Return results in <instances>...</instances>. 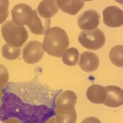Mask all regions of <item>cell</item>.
I'll return each instance as SVG.
<instances>
[{
	"instance_id": "obj_1",
	"label": "cell",
	"mask_w": 123,
	"mask_h": 123,
	"mask_svg": "<svg viewBox=\"0 0 123 123\" xmlns=\"http://www.w3.org/2000/svg\"><path fill=\"white\" fill-rule=\"evenodd\" d=\"M3 94L0 106V120L4 122L10 117H15L23 123H44L55 113L44 104L31 103L32 96L24 94L23 99L13 91L8 88Z\"/></svg>"
},
{
	"instance_id": "obj_2",
	"label": "cell",
	"mask_w": 123,
	"mask_h": 123,
	"mask_svg": "<svg viewBox=\"0 0 123 123\" xmlns=\"http://www.w3.org/2000/svg\"><path fill=\"white\" fill-rule=\"evenodd\" d=\"M42 45L49 55L60 58L69 46V39L63 29L59 27L49 28L45 32Z\"/></svg>"
},
{
	"instance_id": "obj_3",
	"label": "cell",
	"mask_w": 123,
	"mask_h": 123,
	"mask_svg": "<svg viewBox=\"0 0 123 123\" xmlns=\"http://www.w3.org/2000/svg\"><path fill=\"white\" fill-rule=\"evenodd\" d=\"M1 34L6 44L16 48L21 47L28 38L25 28L14 23L12 20H8L2 25Z\"/></svg>"
},
{
	"instance_id": "obj_4",
	"label": "cell",
	"mask_w": 123,
	"mask_h": 123,
	"mask_svg": "<svg viewBox=\"0 0 123 123\" xmlns=\"http://www.w3.org/2000/svg\"><path fill=\"white\" fill-rule=\"evenodd\" d=\"M78 41L85 49L98 50L105 44V37L104 33L99 29L82 30L78 37Z\"/></svg>"
},
{
	"instance_id": "obj_5",
	"label": "cell",
	"mask_w": 123,
	"mask_h": 123,
	"mask_svg": "<svg viewBox=\"0 0 123 123\" xmlns=\"http://www.w3.org/2000/svg\"><path fill=\"white\" fill-rule=\"evenodd\" d=\"M77 100L76 94L70 90L62 92L55 101V111L56 115H64L75 110V105Z\"/></svg>"
},
{
	"instance_id": "obj_6",
	"label": "cell",
	"mask_w": 123,
	"mask_h": 123,
	"mask_svg": "<svg viewBox=\"0 0 123 123\" xmlns=\"http://www.w3.org/2000/svg\"><path fill=\"white\" fill-rule=\"evenodd\" d=\"M36 13L35 10L26 4H16L11 10L12 21L19 25H26L27 26L31 23Z\"/></svg>"
},
{
	"instance_id": "obj_7",
	"label": "cell",
	"mask_w": 123,
	"mask_h": 123,
	"mask_svg": "<svg viewBox=\"0 0 123 123\" xmlns=\"http://www.w3.org/2000/svg\"><path fill=\"white\" fill-rule=\"evenodd\" d=\"M44 50L43 45L38 41H30L23 49L22 57L23 61L28 64L38 63L44 56Z\"/></svg>"
},
{
	"instance_id": "obj_8",
	"label": "cell",
	"mask_w": 123,
	"mask_h": 123,
	"mask_svg": "<svg viewBox=\"0 0 123 123\" xmlns=\"http://www.w3.org/2000/svg\"><path fill=\"white\" fill-rule=\"evenodd\" d=\"M103 20L105 25L108 27H120L123 23V11L115 6L106 7L103 11Z\"/></svg>"
},
{
	"instance_id": "obj_9",
	"label": "cell",
	"mask_w": 123,
	"mask_h": 123,
	"mask_svg": "<svg viewBox=\"0 0 123 123\" xmlns=\"http://www.w3.org/2000/svg\"><path fill=\"white\" fill-rule=\"evenodd\" d=\"M100 22V16L94 10H87L82 13L77 20L79 28L83 30L96 29Z\"/></svg>"
},
{
	"instance_id": "obj_10",
	"label": "cell",
	"mask_w": 123,
	"mask_h": 123,
	"mask_svg": "<svg viewBox=\"0 0 123 123\" xmlns=\"http://www.w3.org/2000/svg\"><path fill=\"white\" fill-rule=\"evenodd\" d=\"M107 96L104 104L108 107L117 108L123 105V91L117 86H108L105 87Z\"/></svg>"
},
{
	"instance_id": "obj_11",
	"label": "cell",
	"mask_w": 123,
	"mask_h": 123,
	"mask_svg": "<svg viewBox=\"0 0 123 123\" xmlns=\"http://www.w3.org/2000/svg\"><path fill=\"white\" fill-rule=\"evenodd\" d=\"M99 66V58L94 52L85 51L80 55L79 66L85 72L92 73Z\"/></svg>"
},
{
	"instance_id": "obj_12",
	"label": "cell",
	"mask_w": 123,
	"mask_h": 123,
	"mask_svg": "<svg viewBox=\"0 0 123 123\" xmlns=\"http://www.w3.org/2000/svg\"><path fill=\"white\" fill-rule=\"evenodd\" d=\"M59 10L56 1H42L37 6V14L40 18L50 20Z\"/></svg>"
},
{
	"instance_id": "obj_13",
	"label": "cell",
	"mask_w": 123,
	"mask_h": 123,
	"mask_svg": "<svg viewBox=\"0 0 123 123\" xmlns=\"http://www.w3.org/2000/svg\"><path fill=\"white\" fill-rule=\"evenodd\" d=\"M86 97L92 103L101 104H104L107 92L105 87L99 85H92L86 90Z\"/></svg>"
},
{
	"instance_id": "obj_14",
	"label": "cell",
	"mask_w": 123,
	"mask_h": 123,
	"mask_svg": "<svg viewBox=\"0 0 123 123\" xmlns=\"http://www.w3.org/2000/svg\"><path fill=\"white\" fill-rule=\"evenodd\" d=\"M50 24H51L50 20H45L40 18L36 11L34 18L31 22V23L28 25V27L33 34L42 35L45 34L46 31L50 26Z\"/></svg>"
},
{
	"instance_id": "obj_15",
	"label": "cell",
	"mask_w": 123,
	"mask_h": 123,
	"mask_svg": "<svg viewBox=\"0 0 123 123\" xmlns=\"http://www.w3.org/2000/svg\"><path fill=\"white\" fill-rule=\"evenodd\" d=\"M58 6L70 15H76L85 5L84 1H56Z\"/></svg>"
},
{
	"instance_id": "obj_16",
	"label": "cell",
	"mask_w": 123,
	"mask_h": 123,
	"mask_svg": "<svg viewBox=\"0 0 123 123\" xmlns=\"http://www.w3.org/2000/svg\"><path fill=\"white\" fill-rule=\"evenodd\" d=\"M79 51L75 47L67 49L62 55V61L64 64L68 66H73L79 61Z\"/></svg>"
},
{
	"instance_id": "obj_17",
	"label": "cell",
	"mask_w": 123,
	"mask_h": 123,
	"mask_svg": "<svg viewBox=\"0 0 123 123\" xmlns=\"http://www.w3.org/2000/svg\"><path fill=\"white\" fill-rule=\"evenodd\" d=\"M123 45H117L113 47L109 53V57L115 66L117 67H123Z\"/></svg>"
},
{
	"instance_id": "obj_18",
	"label": "cell",
	"mask_w": 123,
	"mask_h": 123,
	"mask_svg": "<svg viewBox=\"0 0 123 123\" xmlns=\"http://www.w3.org/2000/svg\"><path fill=\"white\" fill-rule=\"evenodd\" d=\"M20 48L13 47L8 44H4L1 49V54L4 58L7 60H15L17 59L20 54Z\"/></svg>"
},
{
	"instance_id": "obj_19",
	"label": "cell",
	"mask_w": 123,
	"mask_h": 123,
	"mask_svg": "<svg viewBox=\"0 0 123 123\" xmlns=\"http://www.w3.org/2000/svg\"><path fill=\"white\" fill-rule=\"evenodd\" d=\"M56 123H76L77 113L75 110L64 115H57L56 117Z\"/></svg>"
},
{
	"instance_id": "obj_20",
	"label": "cell",
	"mask_w": 123,
	"mask_h": 123,
	"mask_svg": "<svg viewBox=\"0 0 123 123\" xmlns=\"http://www.w3.org/2000/svg\"><path fill=\"white\" fill-rule=\"evenodd\" d=\"M9 6L8 0H0V24L3 23L9 16Z\"/></svg>"
},
{
	"instance_id": "obj_21",
	"label": "cell",
	"mask_w": 123,
	"mask_h": 123,
	"mask_svg": "<svg viewBox=\"0 0 123 123\" xmlns=\"http://www.w3.org/2000/svg\"><path fill=\"white\" fill-rule=\"evenodd\" d=\"M81 123H101V122L95 117H88L83 120Z\"/></svg>"
},
{
	"instance_id": "obj_22",
	"label": "cell",
	"mask_w": 123,
	"mask_h": 123,
	"mask_svg": "<svg viewBox=\"0 0 123 123\" xmlns=\"http://www.w3.org/2000/svg\"><path fill=\"white\" fill-rule=\"evenodd\" d=\"M4 123H23L22 122H20L19 120H18L17 118L15 117H10L9 119H7Z\"/></svg>"
},
{
	"instance_id": "obj_23",
	"label": "cell",
	"mask_w": 123,
	"mask_h": 123,
	"mask_svg": "<svg viewBox=\"0 0 123 123\" xmlns=\"http://www.w3.org/2000/svg\"><path fill=\"white\" fill-rule=\"evenodd\" d=\"M44 123H56V117H51V118H49V120H47L46 122H44Z\"/></svg>"
}]
</instances>
